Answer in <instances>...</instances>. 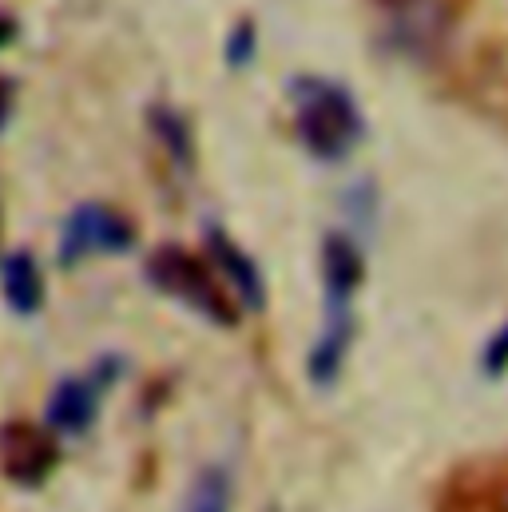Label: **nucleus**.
Returning <instances> with one entry per match:
<instances>
[{
	"label": "nucleus",
	"instance_id": "nucleus-1",
	"mask_svg": "<svg viewBox=\"0 0 508 512\" xmlns=\"http://www.w3.org/2000/svg\"><path fill=\"white\" fill-rule=\"evenodd\" d=\"M366 278V258L358 243L342 231L326 235L322 243V286H326V322L314 338V350L306 358V374L314 385H334L350 346H354V294Z\"/></svg>",
	"mask_w": 508,
	"mask_h": 512
},
{
	"label": "nucleus",
	"instance_id": "nucleus-2",
	"mask_svg": "<svg viewBox=\"0 0 508 512\" xmlns=\"http://www.w3.org/2000/svg\"><path fill=\"white\" fill-rule=\"evenodd\" d=\"M294 128L302 147L322 163H342L366 135L362 108L350 88L326 76H298L294 88Z\"/></svg>",
	"mask_w": 508,
	"mask_h": 512
},
{
	"label": "nucleus",
	"instance_id": "nucleus-3",
	"mask_svg": "<svg viewBox=\"0 0 508 512\" xmlns=\"http://www.w3.org/2000/svg\"><path fill=\"white\" fill-rule=\"evenodd\" d=\"M147 282L155 290H163L167 298L183 302L187 310H195L199 318L215 322V326H235L239 314H235V302L227 294V286L219 282L215 266L207 258L191 255L175 243L159 247L155 255L147 258Z\"/></svg>",
	"mask_w": 508,
	"mask_h": 512
},
{
	"label": "nucleus",
	"instance_id": "nucleus-4",
	"mask_svg": "<svg viewBox=\"0 0 508 512\" xmlns=\"http://www.w3.org/2000/svg\"><path fill=\"white\" fill-rule=\"evenodd\" d=\"M453 32L449 0H378V40L397 60H433Z\"/></svg>",
	"mask_w": 508,
	"mask_h": 512
},
{
	"label": "nucleus",
	"instance_id": "nucleus-5",
	"mask_svg": "<svg viewBox=\"0 0 508 512\" xmlns=\"http://www.w3.org/2000/svg\"><path fill=\"white\" fill-rule=\"evenodd\" d=\"M120 370H124L120 358H100L92 370L56 382L44 409V421H48L44 429H52L56 437H84L100 417L104 393L120 382Z\"/></svg>",
	"mask_w": 508,
	"mask_h": 512
},
{
	"label": "nucleus",
	"instance_id": "nucleus-6",
	"mask_svg": "<svg viewBox=\"0 0 508 512\" xmlns=\"http://www.w3.org/2000/svg\"><path fill=\"white\" fill-rule=\"evenodd\" d=\"M135 247V227L108 203H80L60 227V266H80L88 258L127 255Z\"/></svg>",
	"mask_w": 508,
	"mask_h": 512
},
{
	"label": "nucleus",
	"instance_id": "nucleus-7",
	"mask_svg": "<svg viewBox=\"0 0 508 512\" xmlns=\"http://www.w3.org/2000/svg\"><path fill=\"white\" fill-rule=\"evenodd\" d=\"M60 461L56 433L32 421H8L0 429V473L20 489H40Z\"/></svg>",
	"mask_w": 508,
	"mask_h": 512
},
{
	"label": "nucleus",
	"instance_id": "nucleus-8",
	"mask_svg": "<svg viewBox=\"0 0 508 512\" xmlns=\"http://www.w3.org/2000/svg\"><path fill=\"white\" fill-rule=\"evenodd\" d=\"M207 255H211V266L219 274V282L227 286L231 302H239L243 310H262L266 306V286H262V270L227 231L219 227H207Z\"/></svg>",
	"mask_w": 508,
	"mask_h": 512
},
{
	"label": "nucleus",
	"instance_id": "nucleus-9",
	"mask_svg": "<svg viewBox=\"0 0 508 512\" xmlns=\"http://www.w3.org/2000/svg\"><path fill=\"white\" fill-rule=\"evenodd\" d=\"M0 282H4V298H8V306L16 314L32 318L44 306V274H40V262L28 251H16V255L4 258Z\"/></svg>",
	"mask_w": 508,
	"mask_h": 512
},
{
	"label": "nucleus",
	"instance_id": "nucleus-10",
	"mask_svg": "<svg viewBox=\"0 0 508 512\" xmlns=\"http://www.w3.org/2000/svg\"><path fill=\"white\" fill-rule=\"evenodd\" d=\"M179 512H231V477L227 469H203L183 497Z\"/></svg>",
	"mask_w": 508,
	"mask_h": 512
},
{
	"label": "nucleus",
	"instance_id": "nucleus-11",
	"mask_svg": "<svg viewBox=\"0 0 508 512\" xmlns=\"http://www.w3.org/2000/svg\"><path fill=\"white\" fill-rule=\"evenodd\" d=\"M151 131H155V139L167 147V155L175 159V163H191V128H187V120L175 112V108H167V104H155L151 108Z\"/></svg>",
	"mask_w": 508,
	"mask_h": 512
},
{
	"label": "nucleus",
	"instance_id": "nucleus-12",
	"mask_svg": "<svg viewBox=\"0 0 508 512\" xmlns=\"http://www.w3.org/2000/svg\"><path fill=\"white\" fill-rule=\"evenodd\" d=\"M254 52H258V32H254L251 20H243V24H235V32L227 36V60L235 64V68H243V64H251Z\"/></svg>",
	"mask_w": 508,
	"mask_h": 512
},
{
	"label": "nucleus",
	"instance_id": "nucleus-13",
	"mask_svg": "<svg viewBox=\"0 0 508 512\" xmlns=\"http://www.w3.org/2000/svg\"><path fill=\"white\" fill-rule=\"evenodd\" d=\"M481 370L489 374V378H501L508 374V322L485 342V354H481Z\"/></svg>",
	"mask_w": 508,
	"mask_h": 512
},
{
	"label": "nucleus",
	"instance_id": "nucleus-14",
	"mask_svg": "<svg viewBox=\"0 0 508 512\" xmlns=\"http://www.w3.org/2000/svg\"><path fill=\"white\" fill-rule=\"evenodd\" d=\"M8 112H12V84L0 80V128L8 124Z\"/></svg>",
	"mask_w": 508,
	"mask_h": 512
},
{
	"label": "nucleus",
	"instance_id": "nucleus-15",
	"mask_svg": "<svg viewBox=\"0 0 508 512\" xmlns=\"http://www.w3.org/2000/svg\"><path fill=\"white\" fill-rule=\"evenodd\" d=\"M16 36V20H8V16H0V44H8Z\"/></svg>",
	"mask_w": 508,
	"mask_h": 512
}]
</instances>
